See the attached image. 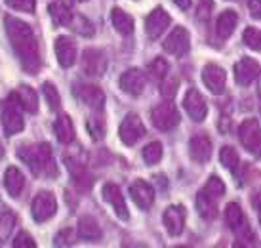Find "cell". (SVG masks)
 I'll return each instance as SVG.
<instances>
[{"label": "cell", "mask_w": 261, "mask_h": 248, "mask_svg": "<svg viewBox=\"0 0 261 248\" xmlns=\"http://www.w3.org/2000/svg\"><path fill=\"white\" fill-rule=\"evenodd\" d=\"M71 27H73L79 35H82V37H94V25H92V21H88L84 15H76V17H73Z\"/></svg>", "instance_id": "836d02e7"}, {"label": "cell", "mask_w": 261, "mask_h": 248, "mask_svg": "<svg viewBox=\"0 0 261 248\" xmlns=\"http://www.w3.org/2000/svg\"><path fill=\"white\" fill-rule=\"evenodd\" d=\"M234 233H237V239H239V244H248V242L254 241V233L248 226L246 221H242L239 227H234Z\"/></svg>", "instance_id": "f35d334b"}, {"label": "cell", "mask_w": 261, "mask_h": 248, "mask_svg": "<svg viewBox=\"0 0 261 248\" xmlns=\"http://www.w3.org/2000/svg\"><path fill=\"white\" fill-rule=\"evenodd\" d=\"M101 227L97 226V221H95L92 216H84V218H80L79 221V237L82 241H99L101 239Z\"/></svg>", "instance_id": "603a6c76"}, {"label": "cell", "mask_w": 261, "mask_h": 248, "mask_svg": "<svg viewBox=\"0 0 261 248\" xmlns=\"http://www.w3.org/2000/svg\"><path fill=\"white\" fill-rule=\"evenodd\" d=\"M212 12H214V2H212V0H200V2H198V8H196L198 19L208 21L212 17Z\"/></svg>", "instance_id": "60d3db41"}, {"label": "cell", "mask_w": 261, "mask_h": 248, "mask_svg": "<svg viewBox=\"0 0 261 248\" xmlns=\"http://www.w3.org/2000/svg\"><path fill=\"white\" fill-rule=\"evenodd\" d=\"M48 12H50V17L54 19L56 25H61V27H67L73 21V10H71V0H54L48 6Z\"/></svg>", "instance_id": "44dd1931"}, {"label": "cell", "mask_w": 261, "mask_h": 248, "mask_svg": "<svg viewBox=\"0 0 261 248\" xmlns=\"http://www.w3.org/2000/svg\"><path fill=\"white\" fill-rule=\"evenodd\" d=\"M42 94H44V97H46V103H48V107H50L51 111L59 109V105H61V97H59V92L56 90V86H54L51 82H44Z\"/></svg>", "instance_id": "1f68e13d"}, {"label": "cell", "mask_w": 261, "mask_h": 248, "mask_svg": "<svg viewBox=\"0 0 261 248\" xmlns=\"http://www.w3.org/2000/svg\"><path fill=\"white\" fill-rule=\"evenodd\" d=\"M14 95L17 97V102L27 113H37L38 109V95L37 92L31 86H19L17 92H14Z\"/></svg>", "instance_id": "4316f807"}, {"label": "cell", "mask_w": 261, "mask_h": 248, "mask_svg": "<svg viewBox=\"0 0 261 248\" xmlns=\"http://www.w3.org/2000/svg\"><path fill=\"white\" fill-rule=\"evenodd\" d=\"M225 219H227V226L234 229V227H239L242 221H244V214L240 210V206L237 203H229L227 208H225Z\"/></svg>", "instance_id": "f1b7e54d"}, {"label": "cell", "mask_w": 261, "mask_h": 248, "mask_svg": "<svg viewBox=\"0 0 261 248\" xmlns=\"http://www.w3.org/2000/svg\"><path fill=\"white\" fill-rule=\"evenodd\" d=\"M107 69V59L101 50L95 48H88L82 56V71L90 77H101Z\"/></svg>", "instance_id": "30bf717a"}, {"label": "cell", "mask_w": 261, "mask_h": 248, "mask_svg": "<svg viewBox=\"0 0 261 248\" xmlns=\"http://www.w3.org/2000/svg\"><path fill=\"white\" fill-rule=\"evenodd\" d=\"M202 81L212 94H221L225 90L227 73H225L223 67L216 65V63H208L202 71Z\"/></svg>", "instance_id": "7c38bea8"}, {"label": "cell", "mask_w": 261, "mask_h": 248, "mask_svg": "<svg viewBox=\"0 0 261 248\" xmlns=\"http://www.w3.org/2000/svg\"><path fill=\"white\" fill-rule=\"evenodd\" d=\"M189 153L195 159L196 162H208L212 157V141L208 136L204 134H198V136H193L191 141H189Z\"/></svg>", "instance_id": "ffe728a7"}, {"label": "cell", "mask_w": 261, "mask_h": 248, "mask_svg": "<svg viewBox=\"0 0 261 248\" xmlns=\"http://www.w3.org/2000/svg\"><path fill=\"white\" fill-rule=\"evenodd\" d=\"M147 71H149V75H151L154 81H162V79H166L170 65H168V61L164 58H154V61L149 63Z\"/></svg>", "instance_id": "f546056e"}, {"label": "cell", "mask_w": 261, "mask_h": 248, "mask_svg": "<svg viewBox=\"0 0 261 248\" xmlns=\"http://www.w3.org/2000/svg\"><path fill=\"white\" fill-rule=\"evenodd\" d=\"M196 210L204 219H214L218 216V208H216V199L208 195L206 191H200L196 195Z\"/></svg>", "instance_id": "d4e9b609"}, {"label": "cell", "mask_w": 261, "mask_h": 248, "mask_svg": "<svg viewBox=\"0 0 261 248\" xmlns=\"http://www.w3.org/2000/svg\"><path fill=\"white\" fill-rule=\"evenodd\" d=\"M219 161H221V164H223L225 168L234 170V168L239 166V153H237L232 147L225 145V147H221V151H219Z\"/></svg>", "instance_id": "d6a6232c"}, {"label": "cell", "mask_w": 261, "mask_h": 248, "mask_svg": "<svg viewBox=\"0 0 261 248\" xmlns=\"http://www.w3.org/2000/svg\"><path fill=\"white\" fill-rule=\"evenodd\" d=\"M170 21H172V17L168 15L164 8H154L145 19V31L149 38H159L170 27Z\"/></svg>", "instance_id": "8fae6325"}, {"label": "cell", "mask_w": 261, "mask_h": 248, "mask_svg": "<svg viewBox=\"0 0 261 248\" xmlns=\"http://www.w3.org/2000/svg\"><path fill=\"white\" fill-rule=\"evenodd\" d=\"M19 159L25 161L29 164L31 172L35 176H54L58 174V168L54 166V161H51V149L48 143H37V145L31 147H21L19 151Z\"/></svg>", "instance_id": "7a4b0ae2"}, {"label": "cell", "mask_w": 261, "mask_h": 248, "mask_svg": "<svg viewBox=\"0 0 261 248\" xmlns=\"http://www.w3.org/2000/svg\"><path fill=\"white\" fill-rule=\"evenodd\" d=\"M14 248H37V242L33 241V237L29 233H19L15 237L14 241Z\"/></svg>", "instance_id": "7bdbcfd3"}, {"label": "cell", "mask_w": 261, "mask_h": 248, "mask_svg": "<svg viewBox=\"0 0 261 248\" xmlns=\"http://www.w3.org/2000/svg\"><path fill=\"white\" fill-rule=\"evenodd\" d=\"M4 157V147H2V141H0V159Z\"/></svg>", "instance_id": "7dc6e473"}, {"label": "cell", "mask_w": 261, "mask_h": 248, "mask_svg": "<svg viewBox=\"0 0 261 248\" xmlns=\"http://www.w3.org/2000/svg\"><path fill=\"white\" fill-rule=\"evenodd\" d=\"M204 191H206L208 195H212L214 199H219V197H223L225 195V183L221 182V178L212 176L210 180H208V183H206Z\"/></svg>", "instance_id": "8d00e7d4"}, {"label": "cell", "mask_w": 261, "mask_h": 248, "mask_svg": "<svg viewBox=\"0 0 261 248\" xmlns=\"http://www.w3.org/2000/svg\"><path fill=\"white\" fill-rule=\"evenodd\" d=\"M6 4L12 8V10L33 14V12H35V6H37V0H6Z\"/></svg>", "instance_id": "74e56055"}, {"label": "cell", "mask_w": 261, "mask_h": 248, "mask_svg": "<svg viewBox=\"0 0 261 248\" xmlns=\"http://www.w3.org/2000/svg\"><path fill=\"white\" fill-rule=\"evenodd\" d=\"M261 75V67L259 63L252 58H244L240 59L239 63L234 65V79L240 86H248L257 79Z\"/></svg>", "instance_id": "5bb4252c"}, {"label": "cell", "mask_w": 261, "mask_h": 248, "mask_svg": "<svg viewBox=\"0 0 261 248\" xmlns=\"http://www.w3.org/2000/svg\"><path fill=\"white\" fill-rule=\"evenodd\" d=\"M21 109L23 107L19 105L14 94H10V97L0 105V118H2V126H4L8 136H14V134L23 130L25 122H23Z\"/></svg>", "instance_id": "3957f363"}, {"label": "cell", "mask_w": 261, "mask_h": 248, "mask_svg": "<svg viewBox=\"0 0 261 248\" xmlns=\"http://www.w3.org/2000/svg\"><path fill=\"white\" fill-rule=\"evenodd\" d=\"M130 195L132 201L141 208V210H149L154 203V189L143 180H136L130 185Z\"/></svg>", "instance_id": "9a60e30c"}, {"label": "cell", "mask_w": 261, "mask_h": 248, "mask_svg": "<svg viewBox=\"0 0 261 248\" xmlns=\"http://www.w3.org/2000/svg\"><path fill=\"white\" fill-rule=\"evenodd\" d=\"M254 206H255V210L261 212V193L254 199Z\"/></svg>", "instance_id": "bcb514c9"}, {"label": "cell", "mask_w": 261, "mask_h": 248, "mask_svg": "<svg viewBox=\"0 0 261 248\" xmlns=\"http://www.w3.org/2000/svg\"><path fill=\"white\" fill-rule=\"evenodd\" d=\"M164 226H166V231L172 237H179L183 233V227H185V210L181 206H168L164 210Z\"/></svg>", "instance_id": "e0dca14e"}, {"label": "cell", "mask_w": 261, "mask_h": 248, "mask_svg": "<svg viewBox=\"0 0 261 248\" xmlns=\"http://www.w3.org/2000/svg\"><path fill=\"white\" fill-rule=\"evenodd\" d=\"M240 141L250 153H257L261 149V126L255 118H246L240 124Z\"/></svg>", "instance_id": "8992f818"}, {"label": "cell", "mask_w": 261, "mask_h": 248, "mask_svg": "<svg viewBox=\"0 0 261 248\" xmlns=\"http://www.w3.org/2000/svg\"><path fill=\"white\" fill-rule=\"evenodd\" d=\"M14 226H15L14 214L2 212V214H0V241H6L8 237H10V233H12Z\"/></svg>", "instance_id": "e575fe53"}, {"label": "cell", "mask_w": 261, "mask_h": 248, "mask_svg": "<svg viewBox=\"0 0 261 248\" xmlns=\"http://www.w3.org/2000/svg\"><path fill=\"white\" fill-rule=\"evenodd\" d=\"M74 95H76L84 105L92 107V109H103L105 94H103L101 88L94 86V84H76Z\"/></svg>", "instance_id": "4fadbf2b"}, {"label": "cell", "mask_w": 261, "mask_h": 248, "mask_svg": "<svg viewBox=\"0 0 261 248\" xmlns=\"http://www.w3.org/2000/svg\"><path fill=\"white\" fill-rule=\"evenodd\" d=\"M4 187L10 193V197L17 199L21 195L23 187H25V178H23V174L15 166H10L4 172Z\"/></svg>", "instance_id": "7402d4cb"}, {"label": "cell", "mask_w": 261, "mask_h": 248, "mask_svg": "<svg viewBox=\"0 0 261 248\" xmlns=\"http://www.w3.org/2000/svg\"><path fill=\"white\" fill-rule=\"evenodd\" d=\"M56 58H58L61 67H71L76 61V46L69 37H58L56 38Z\"/></svg>", "instance_id": "ac0fdd59"}, {"label": "cell", "mask_w": 261, "mask_h": 248, "mask_svg": "<svg viewBox=\"0 0 261 248\" xmlns=\"http://www.w3.org/2000/svg\"><path fill=\"white\" fill-rule=\"evenodd\" d=\"M248 10H250L252 17L261 19V0H250L248 2Z\"/></svg>", "instance_id": "ee69618b"}, {"label": "cell", "mask_w": 261, "mask_h": 248, "mask_svg": "<svg viewBox=\"0 0 261 248\" xmlns=\"http://www.w3.org/2000/svg\"><path fill=\"white\" fill-rule=\"evenodd\" d=\"M160 159H162V143L151 141L149 145L143 147V161L147 164H156Z\"/></svg>", "instance_id": "4dcf8cb0"}, {"label": "cell", "mask_w": 261, "mask_h": 248, "mask_svg": "<svg viewBox=\"0 0 261 248\" xmlns=\"http://www.w3.org/2000/svg\"><path fill=\"white\" fill-rule=\"evenodd\" d=\"M151 120L154 124V128H159L162 132H168L175 128L179 124V113L175 109L174 103H159L151 113Z\"/></svg>", "instance_id": "277c9868"}, {"label": "cell", "mask_w": 261, "mask_h": 248, "mask_svg": "<svg viewBox=\"0 0 261 248\" xmlns=\"http://www.w3.org/2000/svg\"><path fill=\"white\" fill-rule=\"evenodd\" d=\"M103 199L113 206L115 214L120 219L126 221V219L130 218V214H128V206H126V201H124V195L120 193V189L116 187L115 183H107V185H103Z\"/></svg>", "instance_id": "2e32d148"}, {"label": "cell", "mask_w": 261, "mask_h": 248, "mask_svg": "<svg viewBox=\"0 0 261 248\" xmlns=\"http://www.w3.org/2000/svg\"><path fill=\"white\" fill-rule=\"evenodd\" d=\"M183 107L187 111V115L195 122H202L206 115H208V107H206V102H204V97L200 95L198 90L195 88H191L187 94H185V100H183Z\"/></svg>", "instance_id": "9c48e42d"}, {"label": "cell", "mask_w": 261, "mask_h": 248, "mask_svg": "<svg viewBox=\"0 0 261 248\" xmlns=\"http://www.w3.org/2000/svg\"><path fill=\"white\" fill-rule=\"evenodd\" d=\"M237 23H239V15L232 10H225L223 14L218 17V23H216V31H218L219 38H229L237 29Z\"/></svg>", "instance_id": "cb8c5ba5"}, {"label": "cell", "mask_w": 261, "mask_h": 248, "mask_svg": "<svg viewBox=\"0 0 261 248\" xmlns=\"http://www.w3.org/2000/svg\"><path fill=\"white\" fill-rule=\"evenodd\" d=\"M88 130H90V134H92V138H94L95 141L105 136V126H103L101 118H95V117L90 118V120H88Z\"/></svg>", "instance_id": "ab89813d"}, {"label": "cell", "mask_w": 261, "mask_h": 248, "mask_svg": "<svg viewBox=\"0 0 261 248\" xmlns=\"http://www.w3.org/2000/svg\"><path fill=\"white\" fill-rule=\"evenodd\" d=\"M4 27H6L8 38L12 42L15 56L21 61L23 69L29 75H37L38 69H40V54H38V42L31 25H27L17 17L6 15L4 17Z\"/></svg>", "instance_id": "6da1fadb"}, {"label": "cell", "mask_w": 261, "mask_h": 248, "mask_svg": "<svg viewBox=\"0 0 261 248\" xmlns=\"http://www.w3.org/2000/svg\"><path fill=\"white\" fill-rule=\"evenodd\" d=\"M145 73L139 71V69H130L120 77V88H122L126 94L130 95H139L145 88Z\"/></svg>", "instance_id": "d6986e66"}, {"label": "cell", "mask_w": 261, "mask_h": 248, "mask_svg": "<svg viewBox=\"0 0 261 248\" xmlns=\"http://www.w3.org/2000/svg\"><path fill=\"white\" fill-rule=\"evenodd\" d=\"M58 212V201L50 191H40L33 201V218L35 221L42 224L56 216Z\"/></svg>", "instance_id": "5b68a950"}, {"label": "cell", "mask_w": 261, "mask_h": 248, "mask_svg": "<svg viewBox=\"0 0 261 248\" xmlns=\"http://www.w3.org/2000/svg\"><path fill=\"white\" fill-rule=\"evenodd\" d=\"M174 2H175V6L181 8V10H187V8L191 6V0H174Z\"/></svg>", "instance_id": "f6af8a7d"}, {"label": "cell", "mask_w": 261, "mask_h": 248, "mask_svg": "<svg viewBox=\"0 0 261 248\" xmlns=\"http://www.w3.org/2000/svg\"><path fill=\"white\" fill-rule=\"evenodd\" d=\"M76 2H86V0H76Z\"/></svg>", "instance_id": "c3c4849f"}, {"label": "cell", "mask_w": 261, "mask_h": 248, "mask_svg": "<svg viewBox=\"0 0 261 248\" xmlns=\"http://www.w3.org/2000/svg\"><path fill=\"white\" fill-rule=\"evenodd\" d=\"M56 136L61 143H71L74 139V126L69 115H59L56 120Z\"/></svg>", "instance_id": "83f0119b"}, {"label": "cell", "mask_w": 261, "mask_h": 248, "mask_svg": "<svg viewBox=\"0 0 261 248\" xmlns=\"http://www.w3.org/2000/svg\"><path fill=\"white\" fill-rule=\"evenodd\" d=\"M259 224H261V212H259Z\"/></svg>", "instance_id": "681fc988"}, {"label": "cell", "mask_w": 261, "mask_h": 248, "mask_svg": "<svg viewBox=\"0 0 261 248\" xmlns=\"http://www.w3.org/2000/svg\"><path fill=\"white\" fill-rule=\"evenodd\" d=\"M111 21H113V27H115L120 35H132V33H134V19H132V15L126 14L120 8H113V12H111Z\"/></svg>", "instance_id": "484cf974"}, {"label": "cell", "mask_w": 261, "mask_h": 248, "mask_svg": "<svg viewBox=\"0 0 261 248\" xmlns=\"http://www.w3.org/2000/svg\"><path fill=\"white\" fill-rule=\"evenodd\" d=\"M164 50L168 54H172L175 58H181L189 52V46H191V37H189V31L185 27H175L168 38L164 40Z\"/></svg>", "instance_id": "52a82bcc"}, {"label": "cell", "mask_w": 261, "mask_h": 248, "mask_svg": "<svg viewBox=\"0 0 261 248\" xmlns=\"http://www.w3.org/2000/svg\"><path fill=\"white\" fill-rule=\"evenodd\" d=\"M177 79H166V81L162 82V86H160V94L164 95V97H174L175 92H177Z\"/></svg>", "instance_id": "b9f144b4"}, {"label": "cell", "mask_w": 261, "mask_h": 248, "mask_svg": "<svg viewBox=\"0 0 261 248\" xmlns=\"http://www.w3.org/2000/svg\"><path fill=\"white\" fill-rule=\"evenodd\" d=\"M118 134H120V139L126 145H134L145 136V126H143V122H141V118L138 115H128L120 124Z\"/></svg>", "instance_id": "ba28073f"}, {"label": "cell", "mask_w": 261, "mask_h": 248, "mask_svg": "<svg viewBox=\"0 0 261 248\" xmlns=\"http://www.w3.org/2000/svg\"><path fill=\"white\" fill-rule=\"evenodd\" d=\"M242 38H244V42H246L248 48H252V50H255V52H261V31L259 29L246 27Z\"/></svg>", "instance_id": "d590c367"}]
</instances>
